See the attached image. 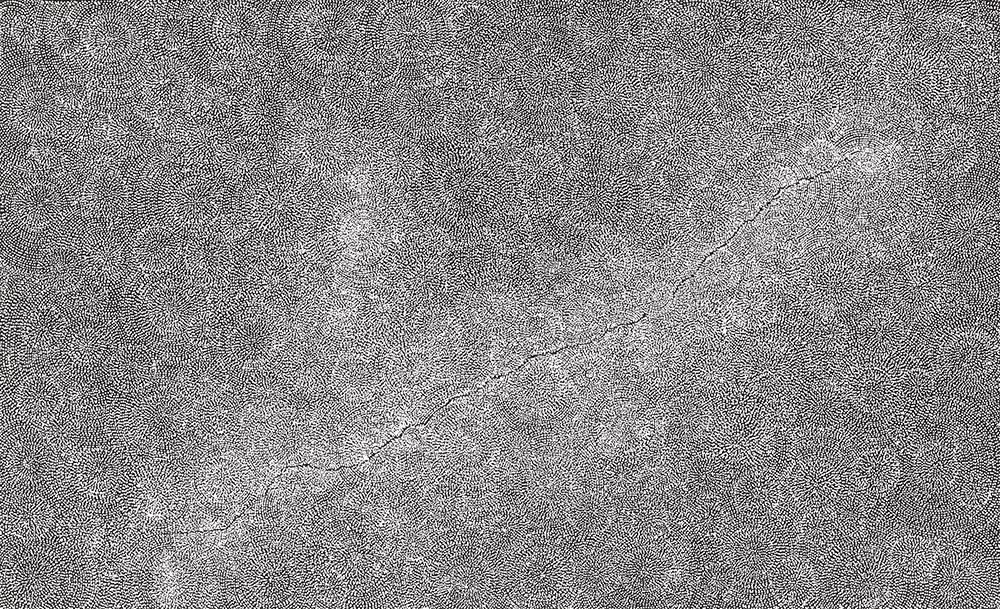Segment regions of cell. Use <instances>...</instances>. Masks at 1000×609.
I'll list each match as a JSON object with an SVG mask.
<instances>
[{
	"mask_svg": "<svg viewBox=\"0 0 1000 609\" xmlns=\"http://www.w3.org/2000/svg\"><path fill=\"white\" fill-rule=\"evenodd\" d=\"M635 66L651 90L699 99L741 115L768 66L748 23L693 11L688 1H646Z\"/></svg>",
	"mask_w": 1000,
	"mask_h": 609,
	"instance_id": "obj_1",
	"label": "cell"
},
{
	"mask_svg": "<svg viewBox=\"0 0 1000 609\" xmlns=\"http://www.w3.org/2000/svg\"><path fill=\"white\" fill-rule=\"evenodd\" d=\"M723 118L694 97L651 90L644 109L621 141L665 180L680 181L703 175Z\"/></svg>",
	"mask_w": 1000,
	"mask_h": 609,
	"instance_id": "obj_2",
	"label": "cell"
},
{
	"mask_svg": "<svg viewBox=\"0 0 1000 609\" xmlns=\"http://www.w3.org/2000/svg\"><path fill=\"white\" fill-rule=\"evenodd\" d=\"M768 68L824 66L844 30L846 1H749Z\"/></svg>",
	"mask_w": 1000,
	"mask_h": 609,
	"instance_id": "obj_3",
	"label": "cell"
},
{
	"mask_svg": "<svg viewBox=\"0 0 1000 609\" xmlns=\"http://www.w3.org/2000/svg\"><path fill=\"white\" fill-rule=\"evenodd\" d=\"M844 87L824 66L768 68L744 112L753 127H778L815 138L831 126Z\"/></svg>",
	"mask_w": 1000,
	"mask_h": 609,
	"instance_id": "obj_4",
	"label": "cell"
},
{
	"mask_svg": "<svg viewBox=\"0 0 1000 609\" xmlns=\"http://www.w3.org/2000/svg\"><path fill=\"white\" fill-rule=\"evenodd\" d=\"M728 190L743 219L753 218L781 187L791 181L789 168L772 162L750 124L740 116L724 117L703 175Z\"/></svg>",
	"mask_w": 1000,
	"mask_h": 609,
	"instance_id": "obj_5",
	"label": "cell"
},
{
	"mask_svg": "<svg viewBox=\"0 0 1000 609\" xmlns=\"http://www.w3.org/2000/svg\"><path fill=\"white\" fill-rule=\"evenodd\" d=\"M661 215L705 255L726 241L744 221L732 194L703 176L670 183Z\"/></svg>",
	"mask_w": 1000,
	"mask_h": 609,
	"instance_id": "obj_6",
	"label": "cell"
},
{
	"mask_svg": "<svg viewBox=\"0 0 1000 609\" xmlns=\"http://www.w3.org/2000/svg\"><path fill=\"white\" fill-rule=\"evenodd\" d=\"M871 78L877 99L891 106L925 111L947 97V67L919 44L880 47Z\"/></svg>",
	"mask_w": 1000,
	"mask_h": 609,
	"instance_id": "obj_7",
	"label": "cell"
},
{
	"mask_svg": "<svg viewBox=\"0 0 1000 609\" xmlns=\"http://www.w3.org/2000/svg\"><path fill=\"white\" fill-rule=\"evenodd\" d=\"M145 33L140 21L127 11L117 7L96 10L80 24L78 64L95 74L124 78L142 56L148 40Z\"/></svg>",
	"mask_w": 1000,
	"mask_h": 609,
	"instance_id": "obj_8",
	"label": "cell"
},
{
	"mask_svg": "<svg viewBox=\"0 0 1000 609\" xmlns=\"http://www.w3.org/2000/svg\"><path fill=\"white\" fill-rule=\"evenodd\" d=\"M861 32L881 48L918 44L940 13V1H848Z\"/></svg>",
	"mask_w": 1000,
	"mask_h": 609,
	"instance_id": "obj_9",
	"label": "cell"
},
{
	"mask_svg": "<svg viewBox=\"0 0 1000 609\" xmlns=\"http://www.w3.org/2000/svg\"><path fill=\"white\" fill-rule=\"evenodd\" d=\"M883 551L861 542L848 544L836 557L826 558L820 579L832 601L863 602L887 583L892 563Z\"/></svg>",
	"mask_w": 1000,
	"mask_h": 609,
	"instance_id": "obj_10",
	"label": "cell"
},
{
	"mask_svg": "<svg viewBox=\"0 0 1000 609\" xmlns=\"http://www.w3.org/2000/svg\"><path fill=\"white\" fill-rule=\"evenodd\" d=\"M62 101L43 77L26 76L15 81L2 98L5 123L28 141L56 134Z\"/></svg>",
	"mask_w": 1000,
	"mask_h": 609,
	"instance_id": "obj_11",
	"label": "cell"
},
{
	"mask_svg": "<svg viewBox=\"0 0 1000 609\" xmlns=\"http://www.w3.org/2000/svg\"><path fill=\"white\" fill-rule=\"evenodd\" d=\"M932 188L955 180L985 160L980 139L970 128H937L921 155Z\"/></svg>",
	"mask_w": 1000,
	"mask_h": 609,
	"instance_id": "obj_12",
	"label": "cell"
},
{
	"mask_svg": "<svg viewBox=\"0 0 1000 609\" xmlns=\"http://www.w3.org/2000/svg\"><path fill=\"white\" fill-rule=\"evenodd\" d=\"M931 572V591L940 602H978L992 582L988 564L969 552L951 551Z\"/></svg>",
	"mask_w": 1000,
	"mask_h": 609,
	"instance_id": "obj_13",
	"label": "cell"
},
{
	"mask_svg": "<svg viewBox=\"0 0 1000 609\" xmlns=\"http://www.w3.org/2000/svg\"><path fill=\"white\" fill-rule=\"evenodd\" d=\"M884 102L841 110L825 136L848 157L865 149H877L891 141L883 130Z\"/></svg>",
	"mask_w": 1000,
	"mask_h": 609,
	"instance_id": "obj_14",
	"label": "cell"
},
{
	"mask_svg": "<svg viewBox=\"0 0 1000 609\" xmlns=\"http://www.w3.org/2000/svg\"><path fill=\"white\" fill-rule=\"evenodd\" d=\"M903 457L906 461L899 463V478L921 489L944 490L961 474L959 456L943 443L916 445Z\"/></svg>",
	"mask_w": 1000,
	"mask_h": 609,
	"instance_id": "obj_15",
	"label": "cell"
},
{
	"mask_svg": "<svg viewBox=\"0 0 1000 609\" xmlns=\"http://www.w3.org/2000/svg\"><path fill=\"white\" fill-rule=\"evenodd\" d=\"M945 100L966 111L999 105V61L981 62L948 72Z\"/></svg>",
	"mask_w": 1000,
	"mask_h": 609,
	"instance_id": "obj_16",
	"label": "cell"
},
{
	"mask_svg": "<svg viewBox=\"0 0 1000 609\" xmlns=\"http://www.w3.org/2000/svg\"><path fill=\"white\" fill-rule=\"evenodd\" d=\"M107 118L103 111L86 102L63 103L56 135L73 152L104 140Z\"/></svg>",
	"mask_w": 1000,
	"mask_h": 609,
	"instance_id": "obj_17",
	"label": "cell"
},
{
	"mask_svg": "<svg viewBox=\"0 0 1000 609\" xmlns=\"http://www.w3.org/2000/svg\"><path fill=\"white\" fill-rule=\"evenodd\" d=\"M155 132L133 110L119 111L107 118L104 141L124 160L137 159L153 146Z\"/></svg>",
	"mask_w": 1000,
	"mask_h": 609,
	"instance_id": "obj_18",
	"label": "cell"
},
{
	"mask_svg": "<svg viewBox=\"0 0 1000 609\" xmlns=\"http://www.w3.org/2000/svg\"><path fill=\"white\" fill-rule=\"evenodd\" d=\"M882 124L885 135L893 143L920 157L937 129L923 110L886 103Z\"/></svg>",
	"mask_w": 1000,
	"mask_h": 609,
	"instance_id": "obj_19",
	"label": "cell"
},
{
	"mask_svg": "<svg viewBox=\"0 0 1000 609\" xmlns=\"http://www.w3.org/2000/svg\"><path fill=\"white\" fill-rule=\"evenodd\" d=\"M186 73L177 58L161 57L142 72L139 87L144 98L180 104L186 92Z\"/></svg>",
	"mask_w": 1000,
	"mask_h": 609,
	"instance_id": "obj_20",
	"label": "cell"
},
{
	"mask_svg": "<svg viewBox=\"0 0 1000 609\" xmlns=\"http://www.w3.org/2000/svg\"><path fill=\"white\" fill-rule=\"evenodd\" d=\"M172 151L187 164L206 162L214 153L216 132L212 126L192 118H182L170 132Z\"/></svg>",
	"mask_w": 1000,
	"mask_h": 609,
	"instance_id": "obj_21",
	"label": "cell"
},
{
	"mask_svg": "<svg viewBox=\"0 0 1000 609\" xmlns=\"http://www.w3.org/2000/svg\"><path fill=\"white\" fill-rule=\"evenodd\" d=\"M43 33L54 52L63 58L73 57L79 47L80 18L74 9L56 8L43 14Z\"/></svg>",
	"mask_w": 1000,
	"mask_h": 609,
	"instance_id": "obj_22",
	"label": "cell"
},
{
	"mask_svg": "<svg viewBox=\"0 0 1000 609\" xmlns=\"http://www.w3.org/2000/svg\"><path fill=\"white\" fill-rule=\"evenodd\" d=\"M844 157L842 151L821 134L804 147L793 172L798 179L816 177L834 169Z\"/></svg>",
	"mask_w": 1000,
	"mask_h": 609,
	"instance_id": "obj_23",
	"label": "cell"
},
{
	"mask_svg": "<svg viewBox=\"0 0 1000 609\" xmlns=\"http://www.w3.org/2000/svg\"><path fill=\"white\" fill-rule=\"evenodd\" d=\"M900 466L886 450L864 454L857 463L858 480L874 490H887L898 482Z\"/></svg>",
	"mask_w": 1000,
	"mask_h": 609,
	"instance_id": "obj_24",
	"label": "cell"
},
{
	"mask_svg": "<svg viewBox=\"0 0 1000 609\" xmlns=\"http://www.w3.org/2000/svg\"><path fill=\"white\" fill-rule=\"evenodd\" d=\"M122 161L103 140L89 148L73 152L70 172L86 178L120 172Z\"/></svg>",
	"mask_w": 1000,
	"mask_h": 609,
	"instance_id": "obj_25",
	"label": "cell"
},
{
	"mask_svg": "<svg viewBox=\"0 0 1000 609\" xmlns=\"http://www.w3.org/2000/svg\"><path fill=\"white\" fill-rule=\"evenodd\" d=\"M124 174L107 173L88 177L81 185L83 202L93 208H106L116 203L125 193L127 185Z\"/></svg>",
	"mask_w": 1000,
	"mask_h": 609,
	"instance_id": "obj_26",
	"label": "cell"
},
{
	"mask_svg": "<svg viewBox=\"0 0 1000 609\" xmlns=\"http://www.w3.org/2000/svg\"><path fill=\"white\" fill-rule=\"evenodd\" d=\"M43 16L28 8L9 11L4 27L11 39L24 49L35 46L43 33Z\"/></svg>",
	"mask_w": 1000,
	"mask_h": 609,
	"instance_id": "obj_27",
	"label": "cell"
},
{
	"mask_svg": "<svg viewBox=\"0 0 1000 609\" xmlns=\"http://www.w3.org/2000/svg\"><path fill=\"white\" fill-rule=\"evenodd\" d=\"M891 555L892 564L896 569L905 571L909 576L918 577L924 567L930 565L931 549L925 540L907 539L899 542Z\"/></svg>",
	"mask_w": 1000,
	"mask_h": 609,
	"instance_id": "obj_28",
	"label": "cell"
}]
</instances>
